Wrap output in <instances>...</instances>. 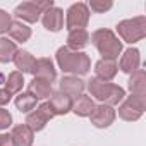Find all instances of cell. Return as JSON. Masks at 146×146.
I'll return each mask as SVG.
<instances>
[{"mask_svg": "<svg viewBox=\"0 0 146 146\" xmlns=\"http://www.w3.org/2000/svg\"><path fill=\"white\" fill-rule=\"evenodd\" d=\"M57 64L62 69V72L70 76H84L90 72L91 69V60L88 57V53L84 52H74V50H69L67 46H60L55 53Z\"/></svg>", "mask_w": 146, "mask_h": 146, "instance_id": "1", "label": "cell"}, {"mask_svg": "<svg viewBox=\"0 0 146 146\" xmlns=\"http://www.w3.org/2000/svg\"><path fill=\"white\" fill-rule=\"evenodd\" d=\"M86 88L91 96H95L98 102H102L103 105H108V107H115L125 98L124 88H120L119 84H113V83L100 81L98 78H91L90 81H86Z\"/></svg>", "mask_w": 146, "mask_h": 146, "instance_id": "2", "label": "cell"}, {"mask_svg": "<svg viewBox=\"0 0 146 146\" xmlns=\"http://www.w3.org/2000/svg\"><path fill=\"white\" fill-rule=\"evenodd\" d=\"M90 40L95 45V48L100 52L102 58L117 60L119 55L122 53V41L119 40V36L113 31H110L107 28L93 31V35L90 36Z\"/></svg>", "mask_w": 146, "mask_h": 146, "instance_id": "3", "label": "cell"}, {"mask_svg": "<svg viewBox=\"0 0 146 146\" xmlns=\"http://www.w3.org/2000/svg\"><path fill=\"white\" fill-rule=\"evenodd\" d=\"M117 33L122 41L125 43H136L141 41L146 36V17L136 16L132 19H124L117 24Z\"/></svg>", "mask_w": 146, "mask_h": 146, "instance_id": "4", "label": "cell"}, {"mask_svg": "<svg viewBox=\"0 0 146 146\" xmlns=\"http://www.w3.org/2000/svg\"><path fill=\"white\" fill-rule=\"evenodd\" d=\"M144 107H146V96L129 95L119 105V117L125 122H136L143 117Z\"/></svg>", "mask_w": 146, "mask_h": 146, "instance_id": "5", "label": "cell"}, {"mask_svg": "<svg viewBox=\"0 0 146 146\" xmlns=\"http://www.w3.org/2000/svg\"><path fill=\"white\" fill-rule=\"evenodd\" d=\"M90 23V9L88 4L78 2V4H72L67 12H65V26L69 31H74V29H84Z\"/></svg>", "mask_w": 146, "mask_h": 146, "instance_id": "6", "label": "cell"}, {"mask_svg": "<svg viewBox=\"0 0 146 146\" xmlns=\"http://www.w3.org/2000/svg\"><path fill=\"white\" fill-rule=\"evenodd\" d=\"M53 119V112L50 108L48 103H41L38 105L36 108H33L28 115H26V125L33 131V132H38V131H43L45 125Z\"/></svg>", "mask_w": 146, "mask_h": 146, "instance_id": "7", "label": "cell"}, {"mask_svg": "<svg viewBox=\"0 0 146 146\" xmlns=\"http://www.w3.org/2000/svg\"><path fill=\"white\" fill-rule=\"evenodd\" d=\"M115 115H117V113H115L113 107H108V105L100 103V105L95 107V110L91 112L90 119H91V124H93L95 127H98V129H105V127H110V125L113 124Z\"/></svg>", "mask_w": 146, "mask_h": 146, "instance_id": "8", "label": "cell"}, {"mask_svg": "<svg viewBox=\"0 0 146 146\" xmlns=\"http://www.w3.org/2000/svg\"><path fill=\"white\" fill-rule=\"evenodd\" d=\"M31 74L35 78H38V79H45L48 83H53L57 79V69H55V65H53V62L50 58L41 57V58H36Z\"/></svg>", "mask_w": 146, "mask_h": 146, "instance_id": "9", "label": "cell"}, {"mask_svg": "<svg viewBox=\"0 0 146 146\" xmlns=\"http://www.w3.org/2000/svg\"><path fill=\"white\" fill-rule=\"evenodd\" d=\"M41 24L45 29L52 31V33H58L64 28V11L60 7H50L48 11H45L41 14Z\"/></svg>", "mask_w": 146, "mask_h": 146, "instance_id": "10", "label": "cell"}, {"mask_svg": "<svg viewBox=\"0 0 146 146\" xmlns=\"http://www.w3.org/2000/svg\"><path fill=\"white\" fill-rule=\"evenodd\" d=\"M86 83L78 76H64L60 79V93L67 95L69 98H78L84 93Z\"/></svg>", "mask_w": 146, "mask_h": 146, "instance_id": "11", "label": "cell"}, {"mask_svg": "<svg viewBox=\"0 0 146 146\" xmlns=\"http://www.w3.org/2000/svg\"><path fill=\"white\" fill-rule=\"evenodd\" d=\"M119 72V65L117 60H110V58H102L95 64V78H98L100 81L110 83Z\"/></svg>", "mask_w": 146, "mask_h": 146, "instance_id": "12", "label": "cell"}, {"mask_svg": "<svg viewBox=\"0 0 146 146\" xmlns=\"http://www.w3.org/2000/svg\"><path fill=\"white\" fill-rule=\"evenodd\" d=\"M14 16L21 23L24 21V23L33 24V23H38V19L41 17V11L38 9L36 2H23L14 9Z\"/></svg>", "mask_w": 146, "mask_h": 146, "instance_id": "13", "label": "cell"}, {"mask_svg": "<svg viewBox=\"0 0 146 146\" xmlns=\"http://www.w3.org/2000/svg\"><path fill=\"white\" fill-rule=\"evenodd\" d=\"M141 65V53L137 48H127L124 52V55L120 57V64H119V69L125 74H132L136 72Z\"/></svg>", "mask_w": 146, "mask_h": 146, "instance_id": "14", "label": "cell"}, {"mask_svg": "<svg viewBox=\"0 0 146 146\" xmlns=\"http://www.w3.org/2000/svg\"><path fill=\"white\" fill-rule=\"evenodd\" d=\"M72 102L74 100L69 98L67 95H64L60 91H55V93H52L50 102H46V103L50 105L53 115H65L72 110Z\"/></svg>", "mask_w": 146, "mask_h": 146, "instance_id": "15", "label": "cell"}, {"mask_svg": "<svg viewBox=\"0 0 146 146\" xmlns=\"http://www.w3.org/2000/svg\"><path fill=\"white\" fill-rule=\"evenodd\" d=\"M11 137L14 141V146H33L35 141V132L26 125V124H19L12 129Z\"/></svg>", "mask_w": 146, "mask_h": 146, "instance_id": "16", "label": "cell"}, {"mask_svg": "<svg viewBox=\"0 0 146 146\" xmlns=\"http://www.w3.org/2000/svg\"><path fill=\"white\" fill-rule=\"evenodd\" d=\"M88 43H90V33L86 29H74V31H69L65 46L69 50L81 52L84 46H88Z\"/></svg>", "mask_w": 146, "mask_h": 146, "instance_id": "17", "label": "cell"}, {"mask_svg": "<svg viewBox=\"0 0 146 146\" xmlns=\"http://www.w3.org/2000/svg\"><path fill=\"white\" fill-rule=\"evenodd\" d=\"M127 86H129L131 95H139V96L146 95V72H144V69H137L136 72H132Z\"/></svg>", "mask_w": 146, "mask_h": 146, "instance_id": "18", "label": "cell"}, {"mask_svg": "<svg viewBox=\"0 0 146 146\" xmlns=\"http://www.w3.org/2000/svg\"><path fill=\"white\" fill-rule=\"evenodd\" d=\"M95 102H93V98L91 96H88V95H81V96H78L74 102H72V110L70 112H74L76 115H79V117H90L91 115V112L95 110Z\"/></svg>", "mask_w": 146, "mask_h": 146, "instance_id": "19", "label": "cell"}, {"mask_svg": "<svg viewBox=\"0 0 146 146\" xmlns=\"http://www.w3.org/2000/svg\"><path fill=\"white\" fill-rule=\"evenodd\" d=\"M28 91L36 96L38 100H45V98H50L53 90H52V83L45 81V79H38V78H33V81L29 83L28 86Z\"/></svg>", "mask_w": 146, "mask_h": 146, "instance_id": "20", "label": "cell"}, {"mask_svg": "<svg viewBox=\"0 0 146 146\" xmlns=\"http://www.w3.org/2000/svg\"><path fill=\"white\" fill-rule=\"evenodd\" d=\"M12 62H14L16 69L21 72V74H24V72H31L33 70V65H35L36 58L28 50H17V53L14 55Z\"/></svg>", "mask_w": 146, "mask_h": 146, "instance_id": "21", "label": "cell"}, {"mask_svg": "<svg viewBox=\"0 0 146 146\" xmlns=\"http://www.w3.org/2000/svg\"><path fill=\"white\" fill-rule=\"evenodd\" d=\"M7 33H9V36L12 40L19 41V43H24V41H28L31 38V28L26 26L21 21H12V24H11V28H9Z\"/></svg>", "mask_w": 146, "mask_h": 146, "instance_id": "22", "label": "cell"}, {"mask_svg": "<svg viewBox=\"0 0 146 146\" xmlns=\"http://www.w3.org/2000/svg\"><path fill=\"white\" fill-rule=\"evenodd\" d=\"M36 102H38V98H36V96H33L29 91L17 93V96H16V100H14V103H16L17 110H19V112H23V113H29L33 108H36Z\"/></svg>", "mask_w": 146, "mask_h": 146, "instance_id": "23", "label": "cell"}, {"mask_svg": "<svg viewBox=\"0 0 146 146\" xmlns=\"http://www.w3.org/2000/svg\"><path fill=\"white\" fill-rule=\"evenodd\" d=\"M17 45L16 41H11L9 38H0V62L2 64H7L14 58V55L17 53Z\"/></svg>", "mask_w": 146, "mask_h": 146, "instance_id": "24", "label": "cell"}, {"mask_svg": "<svg viewBox=\"0 0 146 146\" xmlns=\"http://www.w3.org/2000/svg\"><path fill=\"white\" fill-rule=\"evenodd\" d=\"M23 86H24V76L21 74L19 70H14V72H11V74L7 76V79H5V90L11 95L21 93Z\"/></svg>", "mask_w": 146, "mask_h": 146, "instance_id": "25", "label": "cell"}, {"mask_svg": "<svg viewBox=\"0 0 146 146\" xmlns=\"http://www.w3.org/2000/svg\"><path fill=\"white\" fill-rule=\"evenodd\" d=\"M112 7H113V4L112 2H105V0H91V2L88 4V9L96 12V14H103V12L110 11Z\"/></svg>", "mask_w": 146, "mask_h": 146, "instance_id": "26", "label": "cell"}, {"mask_svg": "<svg viewBox=\"0 0 146 146\" xmlns=\"http://www.w3.org/2000/svg\"><path fill=\"white\" fill-rule=\"evenodd\" d=\"M11 24H12V17H11V14L0 9V35L7 33L9 28H11Z\"/></svg>", "mask_w": 146, "mask_h": 146, "instance_id": "27", "label": "cell"}, {"mask_svg": "<svg viewBox=\"0 0 146 146\" xmlns=\"http://www.w3.org/2000/svg\"><path fill=\"white\" fill-rule=\"evenodd\" d=\"M11 124H12V115H11V112L5 110V108H0V131L11 127Z\"/></svg>", "mask_w": 146, "mask_h": 146, "instance_id": "28", "label": "cell"}, {"mask_svg": "<svg viewBox=\"0 0 146 146\" xmlns=\"http://www.w3.org/2000/svg\"><path fill=\"white\" fill-rule=\"evenodd\" d=\"M11 98H12V95L4 88V90H0V107H4V105H7L9 102H11Z\"/></svg>", "mask_w": 146, "mask_h": 146, "instance_id": "29", "label": "cell"}, {"mask_svg": "<svg viewBox=\"0 0 146 146\" xmlns=\"http://www.w3.org/2000/svg\"><path fill=\"white\" fill-rule=\"evenodd\" d=\"M0 146H14L11 134H0Z\"/></svg>", "mask_w": 146, "mask_h": 146, "instance_id": "30", "label": "cell"}]
</instances>
